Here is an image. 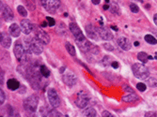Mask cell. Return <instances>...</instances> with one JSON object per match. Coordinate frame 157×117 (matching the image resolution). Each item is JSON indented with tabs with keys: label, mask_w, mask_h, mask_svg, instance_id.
Wrapping results in <instances>:
<instances>
[{
	"label": "cell",
	"mask_w": 157,
	"mask_h": 117,
	"mask_svg": "<svg viewBox=\"0 0 157 117\" xmlns=\"http://www.w3.org/2000/svg\"><path fill=\"white\" fill-rule=\"evenodd\" d=\"M88 102H89V96L88 95V93L85 91H80L77 94V97H76L75 104L79 108H81V109H84L88 104Z\"/></svg>",
	"instance_id": "cell-6"
},
{
	"label": "cell",
	"mask_w": 157,
	"mask_h": 117,
	"mask_svg": "<svg viewBox=\"0 0 157 117\" xmlns=\"http://www.w3.org/2000/svg\"><path fill=\"white\" fill-rule=\"evenodd\" d=\"M137 1H140V2H143L144 0H137Z\"/></svg>",
	"instance_id": "cell-46"
},
{
	"label": "cell",
	"mask_w": 157,
	"mask_h": 117,
	"mask_svg": "<svg viewBox=\"0 0 157 117\" xmlns=\"http://www.w3.org/2000/svg\"><path fill=\"white\" fill-rule=\"evenodd\" d=\"M157 114L155 113V112H147V113H145V116L146 117H150V116H153V117H155Z\"/></svg>",
	"instance_id": "cell-36"
},
{
	"label": "cell",
	"mask_w": 157,
	"mask_h": 117,
	"mask_svg": "<svg viewBox=\"0 0 157 117\" xmlns=\"http://www.w3.org/2000/svg\"><path fill=\"white\" fill-rule=\"evenodd\" d=\"M108 8H109V6H108V5H105V6H104V10L107 11Z\"/></svg>",
	"instance_id": "cell-43"
},
{
	"label": "cell",
	"mask_w": 157,
	"mask_h": 117,
	"mask_svg": "<svg viewBox=\"0 0 157 117\" xmlns=\"http://www.w3.org/2000/svg\"><path fill=\"white\" fill-rule=\"evenodd\" d=\"M137 58H138V60H139V61H141L143 63H146L148 61V59H149V55H148L147 53H144V52H140L137 55Z\"/></svg>",
	"instance_id": "cell-24"
},
{
	"label": "cell",
	"mask_w": 157,
	"mask_h": 117,
	"mask_svg": "<svg viewBox=\"0 0 157 117\" xmlns=\"http://www.w3.org/2000/svg\"><path fill=\"white\" fill-rule=\"evenodd\" d=\"M40 71H41V74L43 76V77L47 78L50 76V70H49L47 69V67H45V66H42L41 69H40Z\"/></svg>",
	"instance_id": "cell-26"
},
{
	"label": "cell",
	"mask_w": 157,
	"mask_h": 117,
	"mask_svg": "<svg viewBox=\"0 0 157 117\" xmlns=\"http://www.w3.org/2000/svg\"><path fill=\"white\" fill-rule=\"evenodd\" d=\"M42 7L51 13L56 12L60 6V0H41Z\"/></svg>",
	"instance_id": "cell-5"
},
{
	"label": "cell",
	"mask_w": 157,
	"mask_h": 117,
	"mask_svg": "<svg viewBox=\"0 0 157 117\" xmlns=\"http://www.w3.org/2000/svg\"><path fill=\"white\" fill-rule=\"evenodd\" d=\"M4 101H5V93H4V91L1 89L0 90V105L2 106Z\"/></svg>",
	"instance_id": "cell-32"
},
{
	"label": "cell",
	"mask_w": 157,
	"mask_h": 117,
	"mask_svg": "<svg viewBox=\"0 0 157 117\" xmlns=\"http://www.w3.org/2000/svg\"><path fill=\"white\" fill-rule=\"evenodd\" d=\"M85 29H86L87 35L89 39H95V40H98L100 39L99 31H98V28H96L95 26H93L92 25H88Z\"/></svg>",
	"instance_id": "cell-10"
},
{
	"label": "cell",
	"mask_w": 157,
	"mask_h": 117,
	"mask_svg": "<svg viewBox=\"0 0 157 117\" xmlns=\"http://www.w3.org/2000/svg\"><path fill=\"white\" fill-rule=\"evenodd\" d=\"M42 26H43V27H44V26H46V22H42Z\"/></svg>",
	"instance_id": "cell-45"
},
{
	"label": "cell",
	"mask_w": 157,
	"mask_h": 117,
	"mask_svg": "<svg viewBox=\"0 0 157 117\" xmlns=\"http://www.w3.org/2000/svg\"><path fill=\"white\" fill-rule=\"evenodd\" d=\"M65 47H66V50H67V52H68L71 55H73V56H74L75 55H76V52H75V48L71 45V43H69V42H67L66 43V45H65Z\"/></svg>",
	"instance_id": "cell-23"
},
{
	"label": "cell",
	"mask_w": 157,
	"mask_h": 117,
	"mask_svg": "<svg viewBox=\"0 0 157 117\" xmlns=\"http://www.w3.org/2000/svg\"><path fill=\"white\" fill-rule=\"evenodd\" d=\"M38 103H39V99L38 97L32 95L28 97H26L25 101H24V107L25 110H28L30 112H34L36 110H37L38 107Z\"/></svg>",
	"instance_id": "cell-4"
},
{
	"label": "cell",
	"mask_w": 157,
	"mask_h": 117,
	"mask_svg": "<svg viewBox=\"0 0 157 117\" xmlns=\"http://www.w3.org/2000/svg\"><path fill=\"white\" fill-rule=\"evenodd\" d=\"M151 32L153 33V34L156 36V37H157V29H152V30H151Z\"/></svg>",
	"instance_id": "cell-40"
},
{
	"label": "cell",
	"mask_w": 157,
	"mask_h": 117,
	"mask_svg": "<svg viewBox=\"0 0 157 117\" xmlns=\"http://www.w3.org/2000/svg\"><path fill=\"white\" fill-rule=\"evenodd\" d=\"M130 10H131V11L133 13H137L138 11H139V8H138L137 5H136V4L131 3L130 4Z\"/></svg>",
	"instance_id": "cell-30"
},
{
	"label": "cell",
	"mask_w": 157,
	"mask_h": 117,
	"mask_svg": "<svg viewBox=\"0 0 157 117\" xmlns=\"http://www.w3.org/2000/svg\"><path fill=\"white\" fill-rule=\"evenodd\" d=\"M111 66L114 67V69H118L119 67V63L117 62V61H113L112 62V64H111Z\"/></svg>",
	"instance_id": "cell-37"
},
{
	"label": "cell",
	"mask_w": 157,
	"mask_h": 117,
	"mask_svg": "<svg viewBox=\"0 0 157 117\" xmlns=\"http://www.w3.org/2000/svg\"><path fill=\"white\" fill-rule=\"evenodd\" d=\"M104 47H105V50H107V51H113L114 50L113 46H112V45L109 44V43H105L104 44Z\"/></svg>",
	"instance_id": "cell-34"
},
{
	"label": "cell",
	"mask_w": 157,
	"mask_h": 117,
	"mask_svg": "<svg viewBox=\"0 0 157 117\" xmlns=\"http://www.w3.org/2000/svg\"><path fill=\"white\" fill-rule=\"evenodd\" d=\"M118 44H119V46L124 51H129L130 49H131V43H130V40L125 37L120 38L118 39Z\"/></svg>",
	"instance_id": "cell-16"
},
{
	"label": "cell",
	"mask_w": 157,
	"mask_h": 117,
	"mask_svg": "<svg viewBox=\"0 0 157 117\" xmlns=\"http://www.w3.org/2000/svg\"><path fill=\"white\" fill-rule=\"evenodd\" d=\"M8 31H10V34L14 38H18L21 34V26H19L17 24H12L10 25V28H8Z\"/></svg>",
	"instance_id": "cell-18"
},
{
	"label": "cell",
	"mask_w": 157,
	"mask_h": 117,
	"mask_svg": "<svg viewBox=\"0 0 157 117\" xmlns=\"http://www.w3.org/2000/svg\"><path fill=\"white\" fill-rule=\"evenodd\" d=\"M1 14L3 19L6 22H11L13 20V12L11 11V8L7 5H4L2 2H1Z\"/></svg>",
	"instance_id": "cell-9"
},
{
	"label": "cell",
	"mask_w": 157,
	"mask_h": 117,
	"mask_svg": "<svg viewBox=\"0 0 157 117\" xmlns=\"http://www.w3.org/2000/svg\"><path fill=\"white\" fill-rule=\"evenodd\" d=\"M98 31H99V35H100V38L102 39H105V40H111L113 39V35L110 32V31L107 29L106 27H105L104 25H102L100 28H98Z\"/></svg>",
	"instance_id": "cell-14"
},
{
	"label": "cell",
	"mask_w": 157,
	"mask_h": 117,
	"mask_svg": "<svg viewBox=\"0 0 157 117\" xmlns=\"http://www.w3.org/2000/svg\"><path fill=\"white\" fill-rule=\"evenodd\" d=\"M70 30L71 34L74 35V37L76 41H78V40H81V39H85V36L83 34V32L81 31V29L79 28V26L74 24V22H71V24H70Z\"/></svg>",
	"instance_id": "cell-8"
},
{
	"label": "cell",
	"mask_w": 157,
	"mask_h": 117,
	"mask_svg": "<svg viewBox=\"0 0 157 117\" xmlns=\"http://www.w3.org/2000/svg\"><path fill=\"white\" fill-rule=\"evenodd\" d=\"M153 21L155 22V25H157V13H156V14H154V16H153Z\"/></svg>",
	"instance_id": "cell-39"
},
{
	"label": "cell",
	"mask_w": 157,
	"mask_h": 117,
	"mask_svg": "<svg viewBox=\"0 0 157 117\" xmlns=\"http://www.w3.org/2000/svg\"><path fill=\"white\" fill-rule=\"evenodd\" d=\"M145 40L150 44H156L157 43V39L153 37L152 35H146L145 36Z\"/></svg>",
	"instance_id": "cell-27"
},
{
	"label": "cell",
	"mask_w": 157,
	"mask_h": 117,
	"mask_svg": "<svg viewBox=\"0 0 157 117\" xmlns=\"http://www.w3.org/2000/svg\"><path fill=\"white\" fill-rule=\"evenodd\" d=\"M92 3L94 4V5H98V4H100L101 0H91Z\"/></svg>",
	"instance_id": "cell-38"
},
{
	"label": "cell",
	"mask_w": 157,
	"mask_h": 117,
	"mask_svg": "<svg viewBox=\"0 0 157 117\" xmlns=\"http://www.w3.org/2000/svg\"><path fill=\"white\" fill-rule=\"evenodd\" d=\"M20 26H21L22 32H23L24 34H25V35H29L33 31V29H34L33 24L29 20H28V19H25V20L22 21Z\"/></svg>",
	"instance_id": "cell-12"
},
{
	"label": "cell",
	"mask_w": 157,
	"mask_h": 117,
	"mask_svg": "<svg viewBox=\"0 0 157 117\" xmlns=\"http://www.w3.org/2000/svg\"><path fill=\"white\" fill-rule=\"evenodd\" d=\"M136 87H137V89L139 90L140 92H144L145 90L147 89V85H146L145 83H137V84H136Z\"/></svg>",
	"instance_id": "cell-31"
},
{
	"label": "cell",
	"mask_w": 157,
	"mask_h": 117,
	"mask_svg": "<svg viewBox=\"0 0 157 117\" xmlns=\"http://www.w3.org/2000/svg\"><path fill=\"white\" fill-rule=\"evenodd\" d=\"M37 38L42 44H48L50 42V36L42 30H40L37 32Z\"/></svg>",
	"instance_id": "cell-17"
},
{
	"label": "cell",
	"mask_w": 157,
	"mask_h": 117,
	"mask_svg": "<svg viewBox=\"0 0 157 117\" xmlns=\"http://www.w3.org/2000/svg\"><path fill=\"white\" fill-rule=\"evenodd\" d=\"M63 82L68 85V86H74L77 82V78L73 72H67L63 75Z\"/></svg>",
	"instance_id": "cell-13"
},
{
	"label": "cell",
	"mask_w": 157,
	"mask_h": 117,
	"mask_svg": "<svg viewBox=\"0 0 157 117\" xmlns=\"http://www.w3.org/2000/svg\"><path fill=\"white\" fill-rule=\"evenodd\" d=\"M46 20H47V22H48V25H50V26H54L55 25V20L53 19V18H51V17H46Z\"/></svg>",
	"instance_id": "cell-33"
},
{
	"label": "cell",
	"mask_w": 157,
	"mask_h": 117,
	"mask_svg": "<svg viewBox=\"0 0 157 117\" xmlns=\"http://www.w3.org/2000/svg\"><path fill=\"white\" fill-rule=\"evenodd\" d=\"M0 39H1V46L4 48H10L11 45V37L6 32H1L0 34Z\"/></svg>",
	"instance_id": "cell-15"
},
{
	"label": "cell",
	"mask_w": 157,
	"mask_h": 117,
	"mask_svg": "<svg viewBox=\"0 0 157 117\" xmlns=\"http://www.w3.org/2000/svg\"><path fill=\"white\" fill-rule=\"evenodd\" d=\"M132 69H133L134 75L136 76L137 79L145 80V79H148V77L150 76L149 69H148L144 65L139 64V63L134 64L132 67Z\"/></svg>",
	"instance_id": "cell-2"
},
{
	"label": "cell",
	"mask_w": 157,
	"mask_h": 117,
	"mask_svg": "<svg viewBox=\"0 0 157 117\" xmlns=\"http://www.w3.org/2000/svg\"><path fill=\"white\" fill-rule=\"evenodd\" d=\"M105 2H106V3H108V2H109V0H105Z\"/></svg>",
	"instance_id": "cell-47"
},
{
	"label": "cell",
	"mask_w": 157,
	"mask_h": 117,
	"mask_svg": "<svg viewBox=\"0 0 157 117\" xmlns=\"http://www.w3.org/2000/svg\"><path fill=\"white\" fill-rule=\"evenodd\" d=\"M48 99L53 108H57L60 105V99L55 89H49L47 92Z\"/></svg>",
	"instance_id": "cell-7"
},
{
	"label": "cell",
	"mask_w": 157,
	"mask_h": 117,
	"mask_svg": "<svg viewBox=\"0 0 157 117\" xmlns=\"http://www.w3.org/2000/svg\"><path fill=\"white\" fill-rule=\"evenodd\" d=\"M110 8V11L113 13V14H116V15H120V7L118 6V4H111V6L109 7Z\"/></svg>",
	"instance_id": "cell-22"
},
{
	"label": "cell",
	"mask_w": 157,
	"mask_h": 117,
	"mask_svg": "<svg viewBox=\"0 0 157 117\" xmlns=\"http://www.w3.org/2000/svg\"><path fill=\"white\" fill-rule=\"evenodd\" d=\"M13 52H14V55L16 59L19 61L20 63H25L28 60V55L25 51V49L20 42H16L14 45V49H13Z\"/></svg>",
	"instance_id": "cell-3"
},
{
	"label": "cell",
	"mask_w": 157,
	"mask_h": 117,
	"mask_svg": "<svg viewBox=\"0 0 157 117\" xmlns=\"http://www.w3.org/2000/svg\"><path fill=\"white\" fill-rule=\"evenodd\" d=\"M83 114L85 116H88V117H95L97 115V112L96 111L93 109L91 107H88L87 109H85V111H83Z\"/></svg>",
	"instance_id": "cell-21"
},
{
	"label": "cell",
	"mask_w": 157,
	"mask_h": 117,
	"mask_svg": "<svg viewBox=\"0 0 157 117\" xmlns=\"http://www.w3.org/2000/svg\"><path fill=\"white\" fill-rule=\"evenodd\" d=\"M64 70H65V67H60V69H59V72H60V73L64 72Z\"/></svg>",
	"instance_id": "cell-42"
},
{
	"label": "cell",
	"mask_w": 157,
	"mask_h": 117,
	"mask_svg": "<svg viewBox=\"0 0 157 117\" xmlns=\"http://www.w3.org/2000/svg\"><path fill=\"white\" fill-rule=\"evenodd\" d=\"M137 99H138V97L134 93H130L129 95L124 96L122 97V101H124V102H134Z\"/></svg>",
	"instance_id": "cell-20"
},
{
	"label": "cell",
	"mask_w": 157,
	"mask_h": 117,
	"mask_svg": "<svg viewBox=\"0 0 157 117\" xmlns=\"http://www.w3.org/2000/svg\"><path fill=\"white\" fill-rule=\"evenodd\" d=\"M102 116L103 117H114V115L113 114H111L110 112H108V111H103V113H102Z\"/></svg>",
	"instance_id": "cell-35"
},
{
	"label": "cell",
	"mask_w": 157,
	"mask_h": 117,
	"mask_svg": "<svg viewBox=\"0 0 157 117\" xmlns=\"http://www.w3.org/2000/svg\"><path fill=\"white\" fill-rule=\"evenodd\" d=\"M147 83H148V84H149L151 87H155V86H157V81H156L154 78L148 79Z\"/></svg>",
	"instance_id": "cell-29"
},
{
	"label": "cell",
	"mask_w": 157,
	"mask_h": 117,
	"mask_svg": "<svg viewBox=\"0 0 157 117\" xmlns=\"http://www.w3.org/2000/svg\"><path fill=\"white\" fill-rule=\"evenodd\" d=\"M17 11H18V12L20 13V15L24 16V17L28 16V11H26V10H25V7H23V6H18V7H17Z\"/></svg>",
	"instance_id": "cell-28"
},
{
	"label": "cell",
	"mask_w": 157,
	"mask_h": 117,
	"mask_svg": "<svg viewBox=\"0 0 157 117\" xmlns=\"http://www.w3.org/2000/svg\"><path fill=\"white\" fill-rule=\"evenodd\" d=\"M56 108H54L53 110H49L48 111H46V113H44V116H62V114L59 111H57Z\"/></svg>",
	"instance_id": "cell-25"
},
{
	"label": "cell",
	"mask_w": 157,
	"mask_h": 117,
	"mask_svg": "<svg viewBox=\"0 0 157 117\" xmlns=\"http://www.w3.org/2000/svg\"><path fill=\"white\" fill-rule=\"evenodd\" d=\"M76 43H77L80 50H81L82 52H84V53L91 52L92 49L94 48L93 45L91 42H89L86 38H85L84 39H81V40H78V41H76Z\"/></svg>",
	"instance_id": "cell-11"
},
{
	"label": "cell",
	"mask_w": 157,
	"mask_h": 117,
	"mask_svg": "<svg viewBox=\"0 0 157 117\" xmlns=\"http://www.w3.org/2000/svg\"><path fill=\"white\" fill-rule=\"evenodd\" d=\"M111 28H112V29H113V30H116V31H118V27H117V26L111 25Z\"/></svg>",
	"instance_id": "cell-41"
},
{
	"label": "cell",
	"mask_w": 157,
	"mask_h": 117,
	"mask_svg": "<svg viewBox=\"0 0 157 117\" xmlns=\"http://www.w3.org/2000/svg\"><path fill=\"white\" fill-rule=\"evenodd\" d=\"M25 45L28 51L33 53L34 55H41L43 52L42 43L40 41L39 39L36 38H28L25 39Z\"/></svg>",
	"instance_id": "cell-1"
},
{
	"label": "cell",
	"mask_w": 157,
	"mask_h": 117,
	"mask_svg": "<svg viewBox=\"0 0 157 117\" xmlns=\"http://www.w3.org/2000/svg\"><path fill=\"white\" fill-rule=\"evenodd\" d=\"M7 85H8V89L13 90V91H14V90H17L18 88L20 87V83L15 79H10L7 82Z\"/></svg>",
	"instance_id": "cell-19"
},
{
	"label": "cell",
	"mask_w": 157,
	"mask_h": 117,
	"mask_svg": "<svg viewBox=\"0 0 157 117\" xmlns=\"http://www.w3.org/2000/svg\"><path fill=\"white\" fill-rule=\"evenodd\" d=\"M138 45H139V42H138V41L134 42V46H138Z\"/></svg>",
	"instance_id": "cell-44"
}]
</instances>
